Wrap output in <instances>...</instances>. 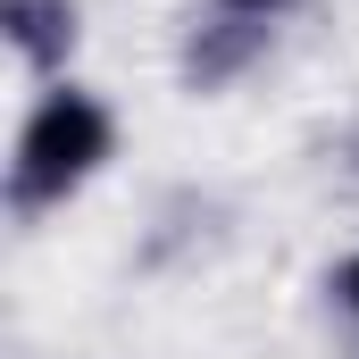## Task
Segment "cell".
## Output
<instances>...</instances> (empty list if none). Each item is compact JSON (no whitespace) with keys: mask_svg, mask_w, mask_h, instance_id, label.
I'll return each instance as SVG.
<instances>
[{"mask_svg":"<svg viewBox=\"0 0 359 359\" xmlns=\"http://www.w3.org/2000/svg\"><path fill=\"white\" fill-rule=\"evenodd\" d=\"M117 142H126V126H117L109 92H92L84 76L34 84L17 134H8V176H0L8 217L17 226H42V217L76 209L92 184L117 168Z\"/></svg>","mask_w":359,"mask_h":359,"instance_id":"cell-1","label":"cell"},{"mask_svg":"<svg viewBox=\"0 0 359 359\" xmlns=\"http://www.w3.org/2000/svg\"><path fill=\"white\" fill-rule=\"evenodd\" d=\"M292 8L301 0H192V17H184V84L192 92H226L243 84L259 59L276 50V34L292 25Z\"/></svg>","mask_w":359,"mask_h":359,"instance_id":"cell-2","label":"cell"},{"mask_svg":"<svg viewBox=\"0 0 359 359\" xmlns=\"http://www.w3.org/2000/svg\"><path fill=\"white\" fill-rule=\"evenodd\" d=\"M0 42L34 84H59L84 50V0H0Z\"/></svg>","mask_w":359,"mask_h":359,"instance_id":"cell-3","label":"cell"},{"mask_svg":"<svg viewBox=\"0 0 359 359\" xmlns=\"http://www.w3.org/2000/svg\"><path fill=\"white\" fill-rule=\"evenodd\" d=\"M326 309H334V318H343V326L359 334V243L343 251V259H334V268H326Z\"/></svg>","mask_w":359,"mask_h":359,"instance_id":"cell-4","label":"cell"}]
</instances>
